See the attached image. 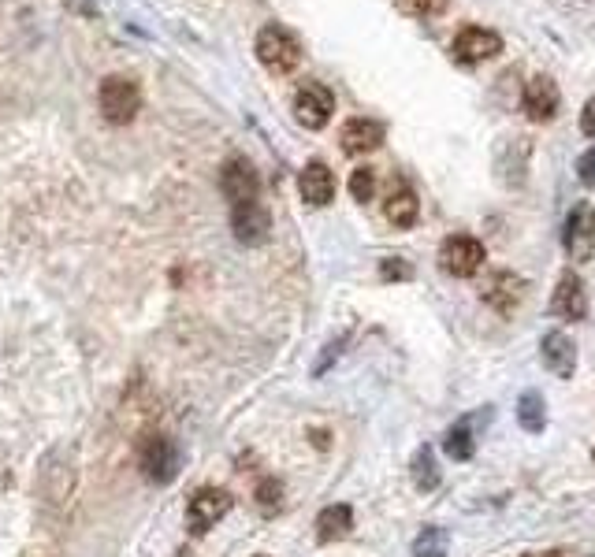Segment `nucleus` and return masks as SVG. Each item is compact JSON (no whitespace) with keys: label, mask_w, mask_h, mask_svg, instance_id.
Segmentation results:
<instances>
[{"label":"nucleus","mask_w":595,"mask_h":557,"mask_svg":"<svg viewBox=\"0 0 595 557\" xmlns=\"http://www.w3.org/2000/svg\"><path fill=\"white\" fill-rule=\"evenodd\" d=\"M97 101H101V116H105L112 127H127V123L138 116V108H142V90H138L134 78L108 75L105 82H101Z\"/></svg>","instance_id":"nucleus-1"},{"label":"nucleus","mask_w":595,"mask_h":557,"mask_svg":"<svg viewBox=\"0 0 595 557\" xmlns=\"http://www.w3.org/2000/svg\"><path fill=\"white\" fill-rule=\"evenodd\" d=\"M257 60L272 71V75H291L294 67L302 64V45L287 26H265L257 34Z\"/></svg>","instance_id":"nucleus-2"},{"label":"nucleus","mask_w":595,"mask_h":557,"mask_svg":"<svg viewBox=\"0 0 595 557\" xmlns=\"http://www.w3.org/2000/svg\"><path fill=\"white\" fill-rule=\"evenodd\" d=\"M138 465H142V476H146L149 483L168 487V483L179 476V468H183V450H179V442H175L172 435H153V439L142 446Z\"/></svg>","instance_id":"nucleus-3"},{"label":"nucleus","mask_w":595,"mask_h":557,"mask_svg":"<svg viewBox=\"0 0 595 557\" xmlns=\"http://www.w3.org/2000/svg\"><path fill=\"white\" fill-rule=\"evenodd\" d=\"M231 494L224 487H201L194 491V498L186 502V528L194 535H205L209 528H216V520H224L231 513Z\"/></svg>","instance_id":"nucleus-4"},{"label":"nucleus","mask_w":595,"mask_h":557,"mask_svg":"<svg viewBox=\"0 0 595 557\" xmlns=\"http://www.w3.org/2000/svg\"><path fill=\"white\" fill-rule=\"evenodd\" d=\"M439 264L454 279H473L480 272V264H484V246L476 242L473 234H450L443 249H439Z\"/></svg>","instance_id":"nucleus-5"},{"label":"nucleus","mask_w":595,"mask_h":557,"mask_svg":"<svg viewBox=\"0 0 595 557\" xmlns=\"http://www.w3.org/2000/svg\"><path fill=\"white\" fill-rule=\"evenodd\" d=\"M331 112H335V93L320 82H305L302 90L294 93V119L302 123L305 130H320L328 127Z\"/></svg>","instance_id":"nucleus-6"},{"label":"nucleus","mask_w":595,"mask_h":557,"mask_svg":"<svg viewBox=\"0 0 595 557\" xmlns=\"http://www.w3.org/2000/svg\"><path fill=\"white\" fill-rule=\"evenodd\" d=\"M450 52H454L458 64H484V60L503 52V38L495 30H488V26H465V30L454 34Z\"/></svg>","instance_id":"nucleus-7"},{"label":"nucleus","mask_w":595,"mask_h":557,"mask_svg":"<svg viewBox=\"0 0 595 557\" xmlns=\"http://www.w3.org/2000/svg\"><path fill=\"white\" fill-rule=\"evenodd\" d=\"M220 190L231 205H246V201H261V179L246 156H231L220 171Z\"/></svg>","instance_id":"nucleus-8"},{"label":"nucleus","mask_w":595,"mask_h":557,"mask_svg":"<svg viewBox=\"0 0 595 557\" xmlns=\"http://www.w3.org/2000/svg\"><path fill=\"white\" fill-rule=\"evenodd\" d=\"M562 246L573 260H588L595 253V208L577 205L569 212L566 231H562Z\"/></svg>","instance_id":"nucleus-9"},{"label":"nucleus","mask_w":595,"mask_h":557,"mask_svg":"<svg viewBox=\"0 0 595 557\" xmlns=\"http://www.w3.org/2000/svg\"><path fill=\"white\" fill-rule=\"evenodd\" d=\"M231 231L242 246H261L272 231V216L261 201H246V205H231Z\"/></svg>","instance_id":"nucleus-10"},{"label":"nucleus","mask_w":595,"mask_h":557,"mask_svg":"<svg viewBox=\"0 0 595 557\" xmlns=\"http://www.w3.org/2000/svg\"><path fill=\"white\" fill-rule=\"evenodd\" d=\"M558 86L551 75H536L525 82V93H521V108H525V116L536 119V123H547V119L558 112Z\"/></svg>","instance_id":"nucleus-11"},{"label":"nucleus","mask_w":595,"mask_h":557,"mask_svg":"<svg viewBox=\"0 0 595 557\" xmlns=\"http://www.w3.org/2000/svg\"><path fill=\"white\" fill-rule=\"evenodd\" d=\"M551 312L558 320H584L588 316V298H584V283L573 272H566L558 279L555 294H551Z\"/></svg>","instance_id":"nucleus-12"},{"label":"nucleus","mask_w":595,"mask_h":557,"mask_svg":"<svg viewBox=\"0 0 595 557\" xmlns=\"http://www.w3.org/2000/svg\"><path fill=\"white\" fill-rule=\"evenodd\" d=\"M540 357L543 364H547V372H555L558 379H573V372H577V346H573V338L562 335V331L543 335Z\"/></svg>","instance_id":"nucleus-13"},{"label":"nucleus","mask_w":595,"mask_h":557,"mask_svg":"<svg viewBox=\"0 0 595 557\" xmlns=\"http://www.w3.org/2000/svg\"><path fill=\"white\" fill-rule=\"evenodd\" d=\"M298 190H302V201L313 208H324L331 205V197H335V175H331L328 164H305L302 175H298Z\"/></svg>","instance_id":"nucleus-14"},{"label":"nucleus","mask_w":595,"mask_h":557,"mask_svg":"<svg viewBox=\"0 0 595 557\" xmlns=\"http://www.w3.org/2000/svg\"><path fill=\"white\" fill-rule=\"evenodd\" d=\"M521 294H525V283H521L514 272H495L488 283H484V301L495 305V312H503V316H514Z\"/></svg>","instance_id":"nucleus-15"},{"label":"nucleus","mask_w":595,"mask_h":557,"mask_svg":"<svg viewBox=\"0 0 595 557\" xmlns=\"http://www.w3.org/2000/svg\"><path fill=\"white\" fill-rule=\"evenodd\" d=\"M339 142H343L346 156H365L384 142V127L376 119H350L343 127V134H339Z\"/></svg>","instance_id":"nucleus-16"},{"label":"nucleus","mask_w":595,"mask_h":557,"mask_svg":"<svg viewBox=\"0 0 595 557\" xmlns=\"http://www.w3.org/2000/svg\"><path fill=\"white\" fill-rule=\"evenodd\" d=\"M384 216H387V223H395V227H413L417 216H421V201H417V194H413L410 186L398 182L384 201Z\"/></svg>","instance_id":"nucleus-17"},{"label":"nucleus","mask_w":595,"mask_h":557,"mask_svg":"<svg viewBox=\"0 0 595 557\" xmlns=\"http://www.w3.org/2000/svg\"><path fill=\"white\" fill-rule=\"evenodd\" d=\"M350 528H354V509L350 506H328L320 509L317 517V543H335V539H346L350 535Z\"/></svg>","instance_id":"nucleus-18"},{"label":"nucleus","mask_w":595,"mask_h":557,"mask_svg":"<svg viewBox=\"0 0 595 557\" xmlns=\"http://www.w3.org/2000/svg\"><path fill=\"white\" fill-rule=\"evenodd\" d=\"M410 476H413V487H417L421 494H432L439 487V468H436V454H432V446H421V450L413 454Z\"/></svg>","instance_id":"nucleus-19"},{"label":"nucleus","mask_w":595,"mask_h":557,"mask_svg":"<svg viewBox=\"0 0 595 557\" xmlns=\"http://www.w3.org/2000/svg\"><path fill=\"white\" fill-rule=\"evenodd\" d=\"M517 424L525 431H532V435H540L547 428V409H543V398L536 390L521 394V402H517Z\"/></svg>","instance_id":"nucleus-20"},{"label":"nucleus","mask_w":595,"mask_h":557,"mask_svg":"<svg viewBox=\"0 0 595 557\" xmlns=\"http://www.w3.org/2000/svg\"><path fill=\"white\" fill-rule=\"evenodd\" d=\"M443 450H447L450 461H469L476 454V439L469 424H454V428L443 435Z\"/></svg>","instance_id":"nucleus-21"},{"label":"nucleus","mask_w":595,"mask_h":557,"mask_svg":"<svg viewBox=\"0 0 595 557\" xmlns=\"http://www.w3.org/2000/svg\"><path fill=\"white\" fill-rule=\"evenodd\" d=\"M450 554V535L443 528H421V535L413 539V557H447Z\"/></svg>","instance_id":"nucleus-22"},{"label":"nucleus","mask_w":595,"mask_h":557,"mask_svg":"<svg viewBox=\"0 0 595 557\" xmlns=\"http://www.w3.org/2000/svg\"><path fill=\"white\" fill-rule=\"evenodd\" d=\"M257 506H261V513H279V506H283V483L279 480H261L257 483Z\"/></svg>","instance_id":"nucleus-23"},{"label":"nucleus","mask_w":595,"mask_h":557,"mask_svg":"<svg viewBox=\"0 0 595 557\" xmlns=\"http://www.w3.org/2000/svg\"><path fill=\"white\" fill-rule=\"evenodd\" d=\"M350 194H354V201H372L376 197V171L372 168H357L354 175H350Z\"/></svg>","instance_id":"nucleus-24"},{"label":"nucleus","mask_w":595,"mask_h":557,"mask_svg":"<svg viewBox=\"0 0 595 557\" xmlns=\"http://www.w3.org/2000/svg\"><path fill=\"white\" fill-rule=\"evenodd\" d=\"M380 275H384L387 283H391V279H410V275H413V268H410V264H406V260L387 257L384 264H380Z\"/></svg>","instance_id":"nucleus-25"},{"label":"nucleus","mask_w":595,"mask_h":557,"mask_svg":"<svg viewBox=\"0 0 595 557\" xmlns=\"http://www.w3.org/2000/svg\"><path fill=\"white\" fill-rule=\"evenodd\" d=\"M577 175H581V182H595V145L577 160Z\"/></svg>","instance_id":"nucleus-26"},{"label":"nucleus","mask_w":595,"mask_h":557,"mask_svg":"<svg viewBox=\"0 0 595 557\" xmlns=\"http://www.w3.org/2000/svg\"><path fill=\"white\" fill-rule=\"evenodd\" d=\"M450 0H410V8L417 15H439L443 8H447Z\"/></svg>","instance_id":"nucleus-27"},{"label":"nucleus","mask_w":595,"mask_h":557,"mask_svg":"<svg viewBox=\"0 0 595 557\" xmlns=\"http://www.w3.org/2000/svg\"><path fill=\"white\" fill-rule=\"evenodd\" d=\"M581 130L588 134V138H595V97L588 104H584V112H581Z\"/></svg>","instance_id":"nucleus-28"},{"label":"nucleus","mask_w":595,"mask_h":557,"mask_svg":"<svg viewBox=\"0 0 595 557\" xmlns=\"http://www.w3.org/2000/svg\"><path fill=\"white\" fill-rule=\"evenodd\" d=\"M339 353H343V342H331V346H328V353H324V361L317 364V376H324V372H328V364L335 361V357H339Z\"/></svg>","instance_id":"nucleus-29"},{"label":"nucleus","mask_w":595,"mask_h":557,"mask_svg":"<svg viewBox=\"0 0 595 557\" xmlns=\"http://www.w3.org/2000/svg\"><path fill=\"white\" fill-rule=\"evenodd\" d=\"M540 557H562V554H555V550H551V554H540Z\"/></svg>","instance_id":"nucleus-30"},{"label":"nucleus","mask_w":595,"mask_h":557,"mask_svg":"<svg viewBox=\"0 0 595 557\" xmlns=\"http://www.w3.org/2000/svg\"><path fill=\"white\" fill-rule=\"evenodd\" d=\"M257 557H268V554H257Z\"/></svg>","instance_id":"nucleus-31"},{"label":"nucleus","mask_w":595,"mask_h":557,"mask_svg":"<svg viewBox=\"0 0 595 557\" xmlns=\"http://www.w3.org/2000/svg\"><path fill=\"white\" fill-rule=\"evenodd\" d=\"M521 557H529V554H521Z\"/></svg>","instance_id":"nucleus-32"},{"label":"nucleus","mask_w":595,"mask_h":557,"mask_svg":"<svg viewBox=\"0 0 595 557\" xmlns=\"http://www.w3.org/2000/svg\"><path fill=\"white\" fill-rule=\"evenodd\" d=\"M592 457H595V450H592Z\"/></svg>","instance_id":"nucleus-33"}]
</instances>
